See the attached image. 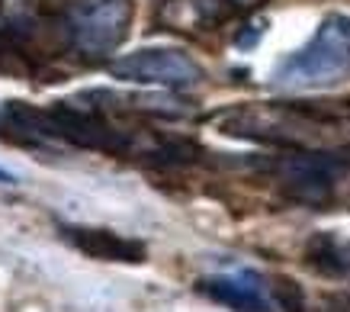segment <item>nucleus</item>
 Returning <instances> with one entry per match:
<instances>
[{
    "instance_id": "nucleus-1",
    "label": "nucleus",
    "mask_w": 350,
    "mask_h": 312,
    "mask_svg": "<svg viewBox=\"0 0 350 312\" xmlns=\"http://www.w3.org/2000/svg\"><path fill=\"white\" fill-rule=\"evenodd\" d=\"M280 87L315 90L350 81V16L331 13L299 52L283 58L273 71Z\"/></svg>"
},
{
    "instance_id": "nucleus-2",
    "label": "nucleus",
    "mask_w": 350,
    "mask_h": 312,
    "mask_svg": "<svg viewBox=\"0 0 350 312\" xmlns=\"http://www.w3.org/2000/svg\"><path fill=\"white\" fill-rule=\"evenodd\" d=\"M129 20L132 7L126 0H90L71 13L68 33L77 52H84L87 58H103L126 39Z\"/></svg>"
},
{
    "instance_id": "nucleus-3",
    "label": "nucleus",
    "mask_w": 350,
    "mask_h": 312,
    "mask_svg": "<svg viewBox=\"0 0 350 312\" xmlns=\"http://www.w3.org/2000/svg\"><path fill=\"white\" fill-rule=\"evenodd\" d=\"M113 77L132 84L158 87H196L202 81V68L180 49H138L109 65Z\"/></svg>"
},
{
    "instance_id": "nucleus-4",
    "label": "nucleus",
    "mask_w": 350,
    "mask_h": 312,
    "mask_svg": "<svg viewBox=\"0 0 350 312\" xmlns=\"http://www.w3.org/2000/svg\"><path fill=\"white\" fill-rule=\"evenodd\" d=\"M62 235L96 261H126V264H135V261H145V248L138 242H129V238L116 235V232H107V229H84V226H64Z\"/></svg>"
},
{
    "instance_id": "nucleus-5",
    "label": "nucleus",
    "mask_w": 350,
    "mask_h": 312,
    "mask_svg": "<svg viewBox=\"0 0 350 312\" xmlns=\"http://www.w3.org/2000/svg\"><path fill=\"white\" fill-rule=\"evenodd\" d=\"M202 290L213 300L225 302L238 312H267V296H264V280L254 270H238L228 277H213L202 280Z\"/></svg>"
},
{
    "instance_id": "nucleus-6",
    "label": "nucleus",
    "mask_w": 350,
    "mask_h": 312,
    "mask_svg": "<svg viewBox=\"0 0 350 312\" xmlns=\"http://www.w3.org/2000/svg\"><path fill=\"white\" fill-rule=\"evenodd\" d=\"M280 177L289 183V190L302 200H321L328 196L331 181H334V164L328 158H312V155H296L286 158L280 168Z\"/></svg>"
},
{
    "instance_id": "nucleus-7",
    "label": "nucleus",
    "mask_w": 350,
    "mask_h": 312,
    "mask_svg": "<svg viewBox=\"0 0 350 312\" xmlns=\"http://www.w3.org/2000/svg\"><path fill=\"white\" fill-rule=\"evenodd\" d=\"M276 300L286 312H302V290L293 280H276Z\"/></svg>"
},
{
    "instance_id": "nucleus-8",
    "label": "nucleus",
    "mask_w": 350,
    "mask_h": 312,
    "mask_svg": "<svg viewBox=\"0 0 350 312\" xmlns=\"http://www.w3.org/2000/svg\"><path fill=\"white\" fill-rule=\"evenodd\" d=\"M0 183H16V177L10 171H0Z\"/></svg>"
}]
</instances>
